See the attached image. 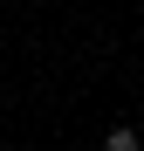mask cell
Returning <instances> with one entry per match:
<instances>
[{
	"label": "cell",
	"mask_w": 144,
	"mask_h": 151,
	"mask_svg": "<svg viewBox=\"0 0 144 151\" xmlns=\"http://www.w3.org/2000/svg\"><path fill=\"white\" fill-rule=\"evenodd\" d=\"M103 151H137V131H130V124H117V131L103 137Z\"/></svg>",
	"instance_id": "cell-1"
}]
</instances>
